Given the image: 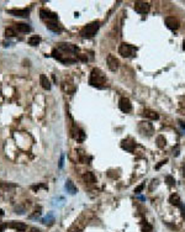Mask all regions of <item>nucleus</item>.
Segmentation results:
<instances>
[{"instance_id":"1","label":"nucleus","mask_w":185,"mask_h":232,"mask_svg":"<svg viewBox=\"0 0 185 232\" xmlns=\"http://www.w3.org/2000/svg\"><path fill=\"white\" fill-rule=\"evenodd\" d=\"M105 83H106V78H105L104 73L100 69L94 68L92 71V74H90L89 84L92 87H96V88H102V84H105Z\"/></svg>"},{"instance_id":"2","label":"nucleus","mask_w":185,"mask_h":232,"mask_svg":"<svg viewBox=\"0 0 185 232\" xmlns=\"http://www.w3.org/2000/svg\"><path fill=\"white\" fill-rule=\"evenodd\" d=\"M99 27H100V24H99L97 21L92 22V24L87 25L85 27H83V28L80 30V36H82V37H87V38L92 37V36L96 33V31L99 30Z\"/></svg>"},{"instance_id":"3","label":"nucleus","mask_w":185,"mask_h":232,"mask_svg":"<svg viewBox=\"0 0 185 232\" xmlns=\"http://www.w3.org/2000/svg\"><path fill=\"white\" fill-rule=\"evenodd\" d=\"M118 52L122 57H131V56H135L136 52H137V48L128 45V43H121L120 48H118Z\"/></svg>"},{"instance_id":"4","label":"nucleus","mask_w":185,"mask_h":232,"mask_svg":"<svg viewBox=\"0 0 185 232\" xmlns=\"http://www.w3.org/2000/svg\"><path fill=\"white\" fill-rule=\"evenodd\" d=\"M40 15H41V17L43 20H47L48 22H54L58 19V16H57L56 12H52L49 10H46V9H41L40 10Z\"/></svg>"},{"instance_id":"5","label":"nucleus","mask_w":185,"mask_h":232,"mask_svg":"<svg viewBox=\"0 0 185 232\" xmlns=\"http://www.w3.org/2000/svg\"><path fill=\"white\" fill-rule=\"evenodd\" d=\"M149 7H151V5L147 1H136L135 2V9L140 14H147L149 11Z\"/></svg>"},{"instance_id":"6","label":"nucleus","mask_w":185,"mask_h":232,"mask_svg":"<svg viewBox=\"0 0 185 232\" xmlns=\"http://www.w3.org/2000/svg\"><path fill=\"white\" fill-rule=\"evenodd\" d=\"M58 48L62 49L63 52H67V53H77L78 52V47H75L74 45L72 43H58Z\"/></svg>"},{"instance_id":"7","label":"nucleus","mask_w":185,"mask_h":232,"mask_svg":"<svg viewBox=\"0 0 185 232\" xmlns=\"http://www.w3.org/2000/svg\"><path fill=\"white\" fill-rule=\"evenodd\" d=\"M118 108L121 109V111L128 113V111H131L132 105H131V101H130L127 98H121L120 101H118Z\"/></svg>"},{"instance_id":"8","label":"nucleus","mask_w":185,"mask_h":232,"mask_svg":"<svg viewBox=\"0 0 185 232\" xmlns=\"http://www.w3.org/2000/svg\"><path fill=\"white\" fill-rule=\"evenodd\" d=\"M7 14L14 15V16H21V17H26L30 14L28 9H10L7 10Z\"/></svg>"},{"instance_id":"9","label":"nucleus","mask_w":185,"mask_h":232,"mask_svg":"<svg viewBox=\"0 0 185 232\" xmlns=\"http://www.w3.org/2000/svg\"><path fill=\"white\" fill-rule=\"evenodd\" d=\"M118 64H120V62H118V59H117L115 56H112V54H109V56H107V66H109L110 71L115 72V71L118 68Z\"/></svg>"},{"instance_id":"10","label":"nucleus","mask_w":185,"mask_h":232,"mask_svg":"<svg viewBox=\"0 0 185 232\" xmlns=\"http://www.w3.org/2000/svg\"><path fill=\"white\" fill-rule=\"evenodd\" d=\"M166 25L168 26V28L170 30H178L179 28V21L178 19H175L174 16H168L166 19Z\"/></svg>"},{"instance_id":"11","label":"nucleus","mask_w":185,"mask_h":232,"mask_svg":"<svg viewBox=\"0 0 185 232\" xmlns=\"http://www.w3.org/2000/svg\"><path fill=\"white\" fill-rule=\"evenodd\" d=\"M72 136H73V138H75L77 141H83L84 137H85L84 132H83L80 128H75V127L72 130Z\"/></svg>"},{"instance_id":"12","label":"nucleus","mask_w":185,"mask_h":232,"mask_svg":"<svg viewBox=\"0 0 185 232\" xmlns=\"http://www.w3.org/2000/svg\"><path fill=\"white\" fill-rule=\"evenodd\" d=\"M40 83H41V85H42L43 89H46V90H49V89H51V82H49V79H48L45 74H41V75H40Z\"/></svg>"},{"instance_id":"13","label":"nucleus","mask_w":185,"mask_h":232,"mask_svg":"<svg viewBox=\"0 0 185 232\" xmlns=\"http://www.w3.org/2000/svg\"><path fill=\"white\" fill-rule=\"evenodd\" d=\"M83 179H84V182H85L87 184H89V185L95 184V182H96L95 175H94L92 173H90V172H87V173L83 175Z\"/></svg>"},{"instance_id":"14","label":"nucleus","mask_w":185,"mask_h":232,"mask_svg":"<svg viewBox=\"0 0 185 232\" xmlns=\"http://www.w3.org/2000/svg\"><path fill=\"white\" fill-rule=\"evenodd\" d=\"M143 116H146V117H148V118H151V120H158V118H159V115H158L156 111L149 110V109H144V110H143Z\"/></svg>"},{"instance_id":"15","label":"nucleus","mask_w":185,"mask_h":232,"mask_svg":"<svg viewBox=\"0 0 185 232\" xmlns=\"http://www.w3.org/2000/svg\"><path fill=\"white\" fill-rule=\"evenodd\" d=\"M169 203H170L172 205H174V206H178V208L182 205V200H180V198H179L178 194H173V195H170V198H169Z\"/></svg>"},{"instance_id":"16","label":"nucleus","mask_w":185,"mask_h":232,"mask_svg":"<svg viewBox=\"0 0 185 232\" xmlns=\"http://www.w3.org/2000/svg\"><path fill=\"white\" fill-rule=\"evenodd\" d=\"M66 188H67L68 193H71V194H75V193L78 191V189L75 188L74 183H73L71 179H69V180H67V183H66Z\"/></svg>"},{"instance_id":"17","label":"nucleus","mask_w":185,"mask_h":232,"mask_svg":"<svg viewBox=\"0 0 185 232\" xmlns=\"http://www.w3.org/2000/svg\"><path fill=\"white\" fill-rule=\"evenodd\" d=\"M16 28H17V31H20V32H30V31H31V27H30L27 24H22V22L16 24Z\"/></svg>"},{"instance_id":"18","label":"nucleus","mask_w":185,"mask_h":232,"mask_svg":"<svg viewBox=\"0 0 185 232\" xmlns=\"http://www.w3.org/2000/svg\"><path fill=\"white\" fill-rule=\"evenodd\" d=\"M122 148H125V149L132 152L133 148H135V143H132V142H130V141H122Z\"/></svg>"},{"instance_id":"19","label":"nucleus","mask_w":185,"mask_h":232,"mask_svg":"<svg viewBox=\"0 0 185 232\" xmlns=\"http://www.w3.org/2000/svg\"><path fill=\"white\" fill-rule=\"evenodd\" d=\"M40 42H41V38L38 36H32L28 38V45H31V46H38Z\"/></svg>"},{"instance_id":"20","label":"nucleus","mask_w":185,"mask_h":232,"mask_svg":"<svg viewBox=\"0 0 185 232\" xmlns=\"http://www.w3.org/2000/svg\"><path fill=\"white\" fill-rule=\"evenodd\" d=\"M11 227L16 229L17 231H25V230H26V225L22 224V222H12V224H11Z\"/></svg>"},{"instance_id":"21","label":"nucleus","mask_w":185,"mask_h":232,"mask_svg":"<svg viewBox=\"0 0 185 232\" xmlns=\"http://www.w3.org/2000/svg\"><path fill=\"white\" fill-rule=\"evenodd\" d=\"M47 27H48L49 30L54 31V32L59 31V26L57 25V22H56V21H54V22H47Z\"/></svg>"},{"instance_id":"22","label":"nucleus","mask_w":185,"mask_h":232,"mask_svg":"<svg viewBox=\"0 0 185 232\" xmlns=\"http://www.w3.org/2000/svg\"><path fill=\"white\" fill-rule=\"evenodd\" d=\"M153 227L147 222V221H143V225H142V232H152Z\"/></svg>"},{"instance_id":"23","label":"nucleus","mask_w":185,"mask_h":232,"mask_svg":"<svg viewBox=\"0 0 185 232\" xmlns=\"http://www.w3.org/2000/svg\"><path fill=\"white\" fill-rule=\"evenodd\" d=\"M5 36H6V37H14V36H16V31H15L14 28L9 27V28L5 30Z\"/></svg>"},{"instance_id":"24","label":"nucleus","mask_w":185,"mask_h":232,"mask_svg":"<svg viewBox=\"0 0 185 232\" xmlns=\"http://www.w3.org/2000/svg\"><path fill=\"white\" fill-rule=\"evenodd\" d=\"M157 144H158L159 148H163L164 144H166V138H164L163 136H158V137H157Z\"/></svg>"},{"instance_id":"25","label":"nucleus","mask_w":185,"mask_h":232,"mask_svg":"<svg viewBox=\"0 0 185 232\" xmlns=\"http://www.w3.org/2000/svg\"><path fill=\"white\" fill-rule=\"evenodd\" d=\"M166 183L169 185V187H173L175 184V179L172 177V175H167L166 177Z\"/></svg>"},{"instance_id":"26","label":"nucleus","mask_w":185,"mask_h":232,"mask_svg":"<svg viewBox=\"0 0 185 232\" xmlns=\"http://www.w3.org/2000/svg\"><path fill=\"white\" fill-rule=\"evenodd\" d=\"M179 209L182 210V215H183V217H185V206H184V204L182 203V205L179 206Z\"/></svg>"},{"instance_id":"27","label":"nucleus","mask_w":185,"mask_h":232,"mask_svg":"<svg viewBox=\"0 0 185 232\" xmlns=\"http://www.w3.org/2000/svg\"><path fill=\"white\" fill-rule=\"evenodd\" d=\"M142 189H143V185H140V187H137V188L135 189V193H136V194H138V193H140Z\"/></svg>"},{"instance_id":"28","label":"nucleus","mask_w":185,"mask_h":232,"mask_svg":"<svg viewBox=\"0 0 185 232\" xmlns=\"http://www.w3.org/2000/svg\"><path fill=\"white\" fill-rule=\"evenodd\" d=\"M30 232H41V231H40L38 229H36V227H32V229L30 230Z\"/></svg>"},{"instance_id":"29","label":"nucleus","mask_w":185,"mask_h":232,"mask_svg":"<svg viewBox=\"0 0 185 232\" xmlns=\"http://www.w3.org/2000/svg\"><path fill=\"white\" fill-rule=\"evenodd\" d=\"M6 229V225H0V232H2Z\"/></svg>"},{"instance_id":"30","label":"nucleus","mask_w":185,"mask_h":232,"mask_svg":"<svg viewBox=\"0 0 185 232\" xmlns=\"http://www.w3.org/2000/svg\"><path fill=\"white\" fill-rule=\"evenodd\" d=\"M0 216H4V211L0 209Z\"/></svg>"},{"instance_id":"31","label":"nucleus","mask_w":185,"mask_h":232,"mask_svg":"<svg viewBox=\"0 0 185 232\" xmlns=\"http://www.w3.org/2000/svg\"><path fill=\"white\" fill-rule=\"evenodd\" d=\"M183 175L185 177V165H184V168H183Z\"/></svg>"},{"instance_id":"32","label":"nucleus","mask_w":185,"mask_h":232,"mask_svg":"<svg viewBox=\"0 0 185 232\" xmlns=\"http://www.w3.org/2000/svg\"><path fill=\"white\" fill-rule=\"evenodd\" d=\"M183 47H184V49H185V40H184V42H183Z\"/></svg>"}]
</instances>
